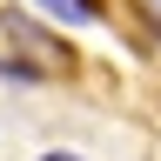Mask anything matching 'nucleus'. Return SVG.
<instances>
[{"label": "nucleus", "instance_id": "1", "mask_svg": "<svg viewBox=\"0 0 161 161\" xmlns=\"http://www.w3.org/2000/svg\"><path fill=\"white\" fill-rule=\"evenodd\" d=\"M34 7H47L54 20H67V27H87V20H94V7H87V0H34Z\"/></svg>", "mask_w": 161, "mask_h": 161}, {"label": "nucleus", "instance_id": "3", "mask_svg": "<svg viewBox=\"0 0 161 161\" xmlns=\"http://www.w3.org/2000/svg\"><path fill=\"white\" fill-rule=\"evenodd\" d=\"M154 14H161V0H154Z\"/></svg>", "mask_w": 161, "mask_h": 161}, {"label": "nucleus", "instance_id": "2", "mask_svg": "<svg viewBox=\"0 0 161 161\" xmlns=\"http://www.w3.org/2000/svg\"><path fill=\"white\" fill-rule=\"evenodd\" d=\"M40 161H80V154H40Z\"/></svg>", "mask_w": 161, "mask_h": 161}]
</instances>
